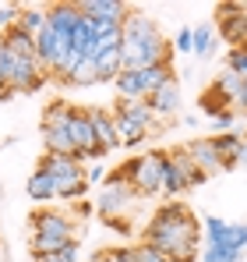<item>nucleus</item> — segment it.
I'll return each mask as SVG.
<instances>
[{"label": "nucleus", "instance_id": "obj_1", "mask_svg": "<svg viewBox=\"0 0 247 262\" xmlns=\"http://www.w3.org/2000/svg\"><path fill=\"white\" fill-rule=\"evenodd\" d=\"M198 241H202V227H198L194 213L180 202L159 206V213L145 227V245L163 252L169 262H194L198 259Z\"/></svg>", "mask_w": 247, "mask_h": 262}, {"label": "nucleus", "instance_id": "obj_2", "mask_svg": "<svg viewBox=\"0 0 247 262\" xmlns=\"http://www.w3.org/2000/svg\"><path fill=\"white\" fill-rule=\"evenodd\" d=\"M120 60H124V71H141V68H152V64H173V50L163 39L156 18L131 11V18L124 21Z\"/></svg>", "mask_w": 247, "mask_h": 262}, {"label": "nucleus", "instance_id": "obj_3", "mask_svg": "<svg viewBox=\"0 0 247 262\" xmlns=\"http://www.w3.org/2000/svg\"><path fill=\"white\" fill-rule=\"evenodd\" d=\"M75 234H78L75 220L67 216V213H60V209H39L29 220V252H32V259L50 255V252H60L67 245H75Z\"/></svg>", "mask_w": 247, "mask_h": 262}, {"label": "nucleus", "instance_id": "obj_4", "mask_svg": "<svg viewBox=\"0 0 247 262\" xmlns=\"http://www.w3.org/2000/svg\"><path fill=\"white\" fill-rule=\"evenodd\" d=\"M134 202H138V191L127 184V174H124V167H117L113 174L106 177V188H103V195H99V216L110 220L113 227H120L127 230V220L134 216Z\"/></svg>", "mask_w": 247, "mask_h": 262}, {"label": "nucleus", "instance_id": "obj_5", "mask_svg": "<svg viewBox=\"0 0 247 262\" xmlns=\"http://www.w3.org/2000/svg\"><path fill=\"white\" fill-rule=\"evenodd\" d=\"M39 170H46V174L53 177L57 199H64V202H82L85 199L88 181H85V170L75 156H53V152H46L39 160Z\"/></svg>", "mask_w": 247, "mask_h": 262}, {"label": "nucleus", "instance_id": "obj_6", "mask_svg": "<svg viewBox=\"0 0 247 262\" xmlns=\"http://www.w3.org/2000/svg\"><path fill=\"white\" fill-rule=\"evenodd\" d=\"M0 75H4L11 92H36L50 78L36 57H18V53L4 50V46H0Z\"/></svg>", "mask_w": 247, "mask_h": 262}, {"label": "nucleus", "instance_id": "obj_7", "mask_svg": "<svg viewBox=\"0 0 247 262\" xmlns=\"http://www.w3.org/2000/svg\"><path fill=\"white\" fill-rule=\"evenodd\" d=\"M124 174H127V184L138 195H159L163 191V152L152 149V152H141V156L127 160Z\"/></svg>", "mask_w": 247, "mask_h": 262}, {"label": "nucleus", "instance_id": "obj_8", "mask_svg": "<svg viewBox=\"0 0 247 262\" xmlns=\"http://www.w3.org/2000/svg\"><path fill=\"white\" fill-rule=\"evenodd\" d=\"M67 117H71L67 99H53L42 114V142H46V152L53 156H75V145L67 138Z\"/></svg>", "mask_w": 247, "mask_h": 262}, {"label": "nucleus", "instance_id": "obj_9", "mask_svg": "<svg viewBox=\"0 0 247 262\" xmlns=\"http://www.w3.org/2000/svg\"><path fill=\"white\" fill-rule=\"evenodd\" d=\"M67 138H71V145H75V160H78V163L106 156V152L99 149L95 135H92V121H88V110H85V106H71V117H67Z\"/></svg>", "mask_w": 247, "mask_h": 262}, {"label": "nucleus", "instance_id": "obj_10", "mask_svg": "<svg viewBox=\"0 0 247 262\" xmlns=\"http://www.w3.org/2000/svg\"><path fill=\"white\" fill-rule=\"evenodd\" d=\"M215 14H219V36L230 43V50L233 46H247V14L240 11V4L237 0L219 4Z\"/></svg>", "mask_w": 247, "mask_h": 262}, {"label": "nucleus", "instance_id": "obj_11", "mask_svg": "<svg viewBox=\"0 0 247 262\" xmlns=\"http://www.w3.org/2000/svg\"><path fill=\"white\" fill-rule=\"evenodd\" d=\"M78 7V14H85L88 21H95V25H124L127 18H131V7L120 4V0H82V4H75Z\"/></svg>", "mask_w": 247, "mask_h": 262}, {"label": "nucleus", "instance_id": "obj_12", "mask_svg": "<svg viewBox=\"0 0 247 262\" xmlns=\"http://www.w3.org/2000/svg\"><path fill=\"white\" fill-rule=\"evenodd\" d=\"M184 149H187V156H191V163H194V170H198V174L215 177V174H223V170H226V167H223V160H219V152H215V142H212V138H191Z\"/></svg>", "mask_w": 247, "mask_h": 262}, {"label": "nucleus", "instance_id": "obj_13", "mask_svg": "<svg viewBox=\"0 0 247 262\" xmlns=\"http://www.w3.org/2000/svg\"><path fill=\"white\" fill-rule=\"evenodd\" d=\"M145 103H149V110L156 114V121H163V117H169V114H177V110H180V78L173 75V78L163 82V85L156 89Z\"/></svg>", "mask_w": 247, "mask_h": 262}, {"label": "nucleus", "instance_id": "obj_14", "mask_svg": "<svg viewBox=\"0 0 247 262\" xmlns=\"http://www.w3.org/2000/svg\"><path fill=\"white\" fill-rule=\"evenodd\" d=\"M85 110H88L92 135H95L99 149H103V152H113V149L120 145V138H117V128H113V114H106V110H99V106H85Z\"/></svg>", "mask_w": 247, "mask_h": 262}, {"label": "nucleus", "instance_id": "obj_15", "mask_svg": "<svg viewBox=\"0 0 247 262\" xmlns=\"http://www.w3.org/2000/svg\"><path fill=\"white\" fill-rule=\"evenodd\" d=\"M78 18H82V14H78L75 4H50V7H46V25H50L57 36H64V39H71Z\"/></svg>", "mask_w": 247, "mask_h": 262}, {"label": "nucleus", "instance_id": "obj_16", "mask_svg": "<svg viewBox=\"0 0 247 262\" xmlns=\"http://www.w3.org/2000/svg\"><path fill=\"white\" fill-rule=\"evenodd\" d=\"M113 114H117V117H127L134 128H141V131H152V128H156V114L149 110V103H145V99H117Z\"/></svg>", "mask_w": 247, "mask_h": 262}, {"label": "nucleus", "instance_id": "obj_17", "mask_svg": "<svg viewBox=\"0 0 247 262\" xmlns=\"http://www.w3.org/2000/svg\"><path fill=\"white\" fill-rule=\"evenodd\" d=\"M212 142H215V152H219L223 167H226V170L237 167V156H240L244 135H240V131H223V135H212Z\"/></svg>", "mask_w": 247, "mask_h": 262}, {"label": "nucleus", "instance_id": "obj_18", "mask_svg": "<svg viewBox=\"0 0 247 262\" xmlns=\"http://www.w3.org/2000/svg\"><path fill=\"white\" fill-rule=\"evenodd\" d=\"M0 46L11 50V53H18V57H36V36L21 32L18 25H11L7 32H0Z\"/></svg>", "mask_w": 247, "mask_h": 262}, {"label": "nucleus", "instance_id": "obj_19", "mask_svg": "<svg viewBox=\"0 0 247 262\" xmlns=\"http://www.w3.org/2000/svg\"><path fill=\"white\" fill-rule=\"evenodd\" d=\"M25 191H29V199L32 202H53L57 199V184H53V177L46 174V170H32V177H29V184H25Z\"/></svg>", "mask_w": 247, "mask_h": 262}, {"label": "nucleus", "instance_id": "obj_20", "mask_svg": "<svg viewBox=\"0 0 247 262\" xmlns=\"http://www.w3.org/2000/svg\"><path fill=\"white\" fill-rule=\"evenodd\" d=\"M173 75H177L173 64H152V68H141V92H145V99L163 85V82H169Z\"/></svg>", "mask_w": 247, "mask_h": 262}, {"label": "nucleus", "instance_id": "obj_21", "mask_svg": "<svg viewBox=\"0 0 247 262\" xmlns=\"http://www.w3.org/2000/svg\"><path fill=\"white\" fill-rule=\"evenodd\" d=\"M120 71H124L120 50H106V53L95 57V78H99V82H113Z\"/></svg>", "mask_w": 247, "mask_h": 262}, {"label": "nucleus", "instance_id": "obj_22", "mask_svg": "<svg viewBox=\"0 0 247 262\" xmlns=\"http://www.w3.org/2000/svg\"><path fill=\"white\" fill-rule=\"evenodd\" d=\"M212 89H215V92L233 106V99H237V96H240V89H244V78H240V75H233V71L226 68V71H219V75H215Z\"/></svg>", "mask_w": 247, "mask_h": 262}, {"label": "nucleus", "instance_id": "obj_23", "mask_svg": "<svg viewBox=\"0 0 247 262\" xmlns=\"http://www.w3.org/2000/svg\"><path fill=\"white\" fill-rule=\"evenodd\" d=\"M21 32H29V36H39L42 29H46V11L42 7H18V21H14Z\"/></svg>", "mask_w": 247, "mask_h": 262}, {"label": "nucleus", "instance_id": "obj_24", "mask_svg": "<svg viewBox=\"0 0 247 262\" xmlns=\"http://www.w3.org/2000/svg\"><path fill=\"white\" fill-rule=\"evenodd\" d=\"M113 85H117L120 99H145V92H141V71H120L113 78Z\"/></svg>", "mask_w": 247, "mask_h": 262}, {"label": "nucleus", "instance_id": "obj_25", "mask_svg": "<svg viewBox=\"0 0 247 262\" xmlns=\"http://www.w3.org/2000/svg\"><path fill=\"white\" fill-rule=\"evenodd\" d=\"M60 82H67V85H92V82H99V78H95V60H88V57H85L82 64H75Z\"/></svg>", "mask_w": 247, "mask_h": 262}, {"label": "nucleus", "instance_id": "obj_26", "mask_svg": "<svg viewBox=\"0 0 247 262\" xmlns=\"http://www.w3.org/2000/svg\"><path fill=\"white\" fill-rule=\"evenodd\" d=\"M194 53L198 57H212L215 53V32H212V25H198L194 29Z\"/></svg>", "mask_w": 247, "mask_h": 262}, {"label": "nucleus", "instance_id": "obj_27", "mask_svg": "<svg viewBox=\"0 0 247 262\" xmlns=\"http://www.w3.org/2000/svg\"><path fill=\"white\" fill-rule=\"evenodd\" d=\"M202 110H205L208 117H215V114H223V110H230V103H226V99H223V96H219L215 89L208 85L205 92H202Z\"/></svg>", "mask_w": 247, "mask_h": 262}, {"label": "nucleus", "instance_id": "obj_28", "mask_svg": "<svg viewBox=\"0 0 247 262\" xmlns=\"http://www.w3.org/2000/svg\"><path fill=\"white\" fill-rule=\"evenodd\" d=\"M226 68L247 82V46H233V50L226 53Z\"/></svg>", "mask_w": 247, "mask_h": 262}, {"label": "nucleus", "instance_id": "obj_29", "mask_svg": "<svg viewBox=\"0 0 247 262\" xmlns=\"http://www.w3.org/2000/svg\"><path fill=\"white\" fill-rule=\"evenodd\" d=\"M92 262H138L134 259V248H127V245H117V248H106V252H99Z\"/></svg>", "mask_w": 247, "mask_h": 262}, {"label": "nucleus", "instance_id": "obj_30", "mask_svg": "<svg viewBox=\"0 0 247 262\" xmlns=\"http://www.w3.org/2000/svg\"><path fill=\"white\" fill-rule=\"evenodd\" d=\"M36 262H78V241L60 248V252H50V255H39Z\"/></svg>", "mask_w": 247, "mask_h": 262}, {"label": "nucleus", "instance_id": "obj_31", "mask_svg": "<svg viewBox=\"0 0 247 262\" xmlns=\"http://www.w3.org/2000/svg\"><path fill=\"white\" fill-rule=\"evenodd\" d=\"M134 259H138V262H169L163 252H156V248H152V245H145V241H141V245H134Z\"/></svg>", "mask_w": 247, "mask_h": 262}, {"label": "nucleus", "instance_id": "obj_32", "mask_svg": "<svg viewBox=\"0 0 247 262\" xmlns=\"http://www.w3.org/2000/svg\"><path fill=\"white\" fill-rule=\"evenodd\" d=\"M173 50L177 53H194V29H180L177 39H173Z\"/></svg>", "mask_w": 247, "mask_h": 262}, {"label": "nucleus", "instance_id": "obj_33", "mask_svg": "<svg viewBox=\"0 0 247 262\" xmlns=\"http://www.w3.org/2000/svg\"><path fill=\"white\" fill-rule=\"evenodd\" d=\"M18 21V4H0V32H7Z\"/></svg>", "mask_w": 247, "mask_h": 262}, {"label": "nucleus", "instance_id": "obj_34", "mask_svg": "<svg viewBox=\"0 0 247 262\" xmlns=\"http://www.w3.org/2000/svg\"><path fill=\"white\" fill-rule=\"evenodd\" d=\"M233 121H237V114H233V110H223V114L212 117V128H219V135H223V131L233 128Z\"/></svg>", "mask_w": 247, "mask_h": 262}, {"label": "nucleus", "instance_id": "obj_35", "mask_svg": "<svg viewBox=\"0 0 247 262\" xmlns=\"http://www.w3.org/2000/svg\"><path fill=\"white\" fill-rule=\"evenodd\" d=\"M237 167H247V135H244V145H240V156H237Z\"/></svg>", "mask_w": 247, "mask_h": 262}, {"label": "nucleus", "instance_id": "obj_36", "mask_svg": "<svg viewBox=\"0 0 247 262\" xmlns=\"http://www.w3.org/2000/svg\"><path fill=\"white\" fill-rule=\"evenodd\" d=\"M4 262H7V259H4Z\"/></svg>", "mask_w": 247, "mask_h": 262}]
</instances>
